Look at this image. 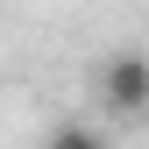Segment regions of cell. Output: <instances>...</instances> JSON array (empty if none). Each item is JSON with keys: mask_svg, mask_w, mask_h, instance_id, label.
<instances>
[{"mask_svg": "<svg viewBox=\"0 0 149 149\" xmlns=\"http://www.w3.org/2000/svg\"><path fill=\"white\" fill-rule=\"evenodd\" d=\"M92 92L107 100V114H149V57H135V50L107 57L100 78H92Z\"/></svg>", "mask_w": 149, "mask_h": 149, "instance_id": "6da1fadb", "label": "cell"}, {"mask_svg": "<svg viewBox=\"0 0 149 149\" xmlns=\"http://www.w3.org/2000/svg\"><path fill=\"white\" fill-rule=\"evenodd\" d=\"M50 149H107V135H100V128H85V121H64L57 135H50Z\"/></svg>", "mask_w": 149, "mask_h": 149, "instance_id": "7a4b0ae2", "label": "cell"}]
</instances>
